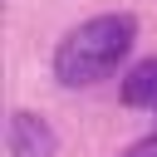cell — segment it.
I'll use <instances>...</instances> for the list:
<instances>
[{
  "label": "cell",
  "instance_id": "6da1fadb",
  "mask_svg": "<svg viewBox=\"0 0 157 157\" xmlns=\"http://www.w3.org/2000/svg\"><path fill=\"white\" fill-rule=\"evenodd\" d=\"M137 44V20L128 10L118 15H93L83 25H74L59 49H54V78L64 88H88L98 78H108Z\"/></svg>",
  "mask_w": 157,
  "mask_h": 157
},
{
  "label": "cell",
  "instance_id": "7a4b0ae2",
  "mask_svg": "<svg viewBox=\"0 0 157 157\" xmlns=\"http://www.w3.org/2000/svg\"><path fill=\"white\" fill-rule=\"evenodd\" d=\"M5 142H10V157H59V132L39 113H29V108L10 113Z\"/></svg>",
  "mask_w": 157,
  "mask_h": 157
},
{
  "label": "cell",
  "instance_id": "3957f363",
  "mask_svg": "<svg viewBox=\"0 0 157 157\" xmlns=\"http://www.w3.org/2000/svg\"><path fill=\"white\" fill-rule=\"evenodd\" d=\"M123 103H128V108H157V54L128 69V78H123Z\"/></svg>",
  "mask_w": 157,
  "mask_h": 157
},
{
  "label": "cell",
  "instance_id": "277c9868",
  "mask_svg": "<svg viewBox=\"0 0 157 157\" xmlns=\"http://www.w3.org/2000/svg\"><path fill=\"white\" fill-rule=\"evenodd\" d=\"M123 157H157V132H152V137H142V142H132Z\"/></svg>",
  "mask_w": 157,
  "mask_h": 157
}]
</instances>
